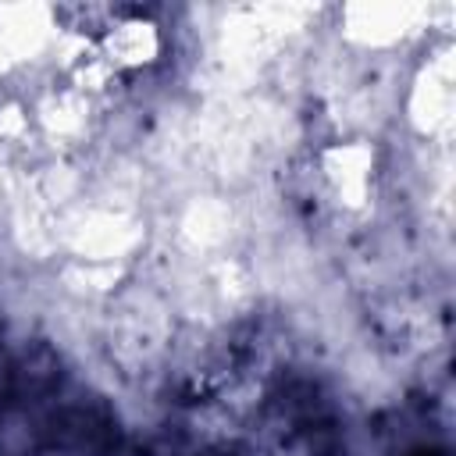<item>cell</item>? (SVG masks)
<instances>
[{"label": "cell", "instance_id": "cell-1", "mask_svg": "<svg viewBox=\"0 0 456 456\" xmlns=\"http://www.w3.org/2000/svg\"><path fill=\"white\" fill-rule=\"evenodd\" d=\"M417 18L420 7L413 4H360L342 11V21L349 25L346 36L360 46H392L406 36V28Z\"/></svg>", "mask_w": 456, "mask_h": 456}]
</instances>
